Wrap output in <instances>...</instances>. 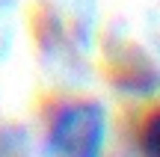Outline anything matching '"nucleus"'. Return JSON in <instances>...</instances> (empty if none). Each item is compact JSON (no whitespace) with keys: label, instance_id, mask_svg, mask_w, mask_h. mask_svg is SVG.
Masks as SVG:
<instances>
[{"label":"nucleus","instance_id":"1","mask_svg":"<svg viewBox=\"0 0 160 157\" xmlns=\"http://www.w3.org/2000/svg\"><path fill=\"white\" fill-rule=\"evenodd\" d=\"M110 145L107 104L89 95H65L48 110L39 157H104Z\"/></svg>","mask_w":160,"mask_h":157},{"label":"nucleus","instance_id":"3","mask_svg":"<svg viewBox=\"0 0 160 157\" xmlns=\"http://www.w3.org/2000/svg\"><path fill=\"white\" fill-rule=\"evenodd\" d=\"M0 157H33L30 134L21 125H3L0 128Z\"/></svg>","mask_w":160,"mask_h":157},{"label":"nucleus","instance_id":"4","mask_svg":"<svg viewBox=\"0 0 160 157\" xmlns=\"http://www.w3.org/2000/svg\"><path fill=\"white\" fill-rule=\"evenodd\" d=\"M139 148H142V157H157V116L154 113L139 128Z\"/></svg>","mask_w":160,"mask_h":157},{"label":"nucleus","instance_id":"2","mask_svg":"<svg viewBox=\"0 0 160 157\" xmlns=\"http://www.w3.org/2000/svg\"><path fill=\"white\" fill-rule=\"evenodd\" d=\"M45 24L48 36L42 42L57 62H65L62 68H71V62L92 47V24H95L92 0H59L45 15Z\"/></svg>","mask_w":160,"mask_h":157}]
</instances>
